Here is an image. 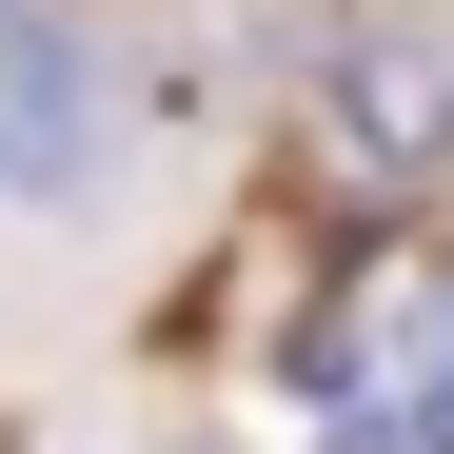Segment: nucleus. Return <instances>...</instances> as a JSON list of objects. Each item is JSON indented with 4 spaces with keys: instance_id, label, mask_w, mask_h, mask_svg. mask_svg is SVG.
I'll use <instances>...</instances> for the list:
<instances>
[{
    "instance_id": "nucleus-3",
    "label": "nucleus",
    "mask_w": 454,
    "mask_h": 454,
    "mask_svg": "<svg viewBox=\"0 0 454 454\" xmlns=\"http://www.w3.org/2000/svg\"><path fill=\"white\" fill-rule=\"evenodd\" d=\"M0 454H20V434H0Z\"/></svg>"
},
{
    "instance_id": "nucleus-1",
    "label": "nucleus",
    "mask_w": 454,
    "mask_h": 454,
    "mask_svg": "<svg viewBox=\"0 0 454 454\" xmlns=\"http://www.w3.org/2000/svg\"><path fill=\"white\" fill-rule=\"evenodd\" d=\"M296 138H317L336 198H434L454 178V40H336Z\"/></svg>"
},
{
    "instance_id": "nucleus-2",
    "label": "nucleus",
    "mask_w": 454,
    "mask_h": 454,
    "mask_svg": "<svg viewBox=\"0 0 454 454\" xmlns=\"http://www.w3.org/2000/svg\"><path fill=\"white\" fill-rule=\"evenodd\" d=\"M80 119H99V80H80V20H59V0H0V198L80 159Z\"/></svg>"
}]
</instances>
